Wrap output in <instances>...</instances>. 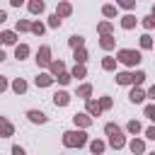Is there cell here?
<instances>
[{
    "instance_id": "36",
    "label": "cell",
    "mask_w": 155,
    "mask_h": 155,
    "mask_svg": "<svg viewBox=\"0 0 155 155\" xmlns=\"http://www.w3.org/2000/svg\"><path fill=\"white\" fill-rule=\"evenodd\" d=\"M73 75H75V78H82V75H85V70H82V68H75V73H73Z\"/></svg>"
},
{
    "instance_id": "13",
    "label": "cell",
    "mask_w": 155,
    "mask_h": 155,
    "mask_svg": "<svg viewBox=\"0 0 155 155\" xmlns=\"http://www.w3.org/2000/svg\"><path fill=\"white\" fill-rule=\"evenodd\" d=\"M12 87H15V92H24V90H27V82H24V80H15Z\"/></svg>"
},
{
    "instance_id": "32",
    "label": "cell",
    "mask_w": 155,
    "mask_h": 155,
    "mask_svg": "<svg viewBox=\"0 0 155 155\" xmlns=\"http://www.w3.org/2000/svg\"><path fill=\"white\" fill-rule=\"evenodd\" d=\"M104 68H107V70H111V68H114V61H111V58H107V61H104Z\"/></svg>"
},
{
    "instance_id": "39",
    "label": "cell",
    "mask_w": 155,
    "mask_h": 155,
    "mask_svg": "<svg viewBox=\"0 0 155 155\" xmlns=\"http://www.w3.org/2000/svg\"><path fill=\"white\" fill-rule=\"evenodd\" d=\"M5 87H7V82H5V80H2V78H0V92H2V90H5Z\"/></svg>"
},
{
    "instance_id": "5",
    "label": "cell",
    "mask_w": 155,
    "mask_h": 155,
    "mask_svg": "<svg viewBox=\"0 0 155 155\" xmlns=\"http://www.w3.org/2000/svg\"><path fill=\"white\" fill-rule=\"evenodd\" d=\"M53 102H56V104H61V107H63V104H68V102H70V97H68V94H65V92H58V94H53Z\"/></svg>"
},
{
    "instance_id": "24",
    "label": "cell",
    "mask_w": 155,
    "mask_h": 155,
    "mask_svg": "<svg viewBox=\"0 0 155 155\" xmlns=\"http://www.w3.org/2000/svg\"><path fill=\"white\" fill-rule=\"evenodd\" d=\"M153 114H155V107H153V104H148V107H145V116H148V119H155Z\"/></svg>"
},
{
    "instance_id": "17",
    "label": "cell",
    "mask_w": 155,
    "mask_h": 155,
    "mask_svg": "<svg viewBox=\"0 0 155 155\" xmlns=\"http://www.w3.org/2000/svg\"><path fill=\"white\" fill-rule=\"evenodd\" d=\"M2 41H5V44H15V34H12V31L2 34Z\"/></svg>"
},
{
    "instance_id": "21",
    "label": "cell",
    "mask_w": 155,
    "mask_h": 155,
    "mask_svg": "<svg viewBox=\"0 0 155 155\" xmlns=\"http://www.w3.org/2000/svg\"><path fill=\"white\" fill-rule=\"evenodd\" d=\"M102 46H104V48H111V46H114L111 36H104V39H102Z\"/></svg>"
},
{
    "instance_id": "3",
    "label": "cell",
    "mask_w": 155,
    "mask_h": 155,
    "mask_svg": "<svg viewBox=\"0 0 155 155\" xmlns=\"http://www.w3.org/2000/svg\"><path fill=\"white\" fill-rule=\"evenodd\" d=\"M119 61L126 63V65H136L140 61V53L138 51H119Z\"/></svg>"
},
{
    "instance_id": "22",
    "label": "cell",
    "mask_w": 155,
    "mask_h": 155,
    "mask_svg": "<svg viewBox=\"0 0 155 155\" xmlns=\"http://www.w3.org/2000/svg\"><path fill=\"white\" fill-rule=\"evenodd\" d=\"M150 44H153V41H150V36L145 34V36L140 39V46H143V48H150Z\"/></svg>"
},
{
    "instance_id": "33",
    "label": "cell",
    "mask_w": 155,
    "mask_h": 155,
    "mask_svg": "<svg viewBox=\"0 0 155 155\" xmlns=\"http://www.w3.org/2000/svg\"><path fill=\"white\" fill-rule=\"evenodd\" d=\"M80 94H82V97H87V94H90V85H85V87H80Z\"/></svg>"
},
{
    "instance_id": "15",
    "label": "cell",
    "mask_w": 155,
    "mask_h": 155,
    "mask_svg": "<svg viewBox=\"0 0 155 155\" xmlns=\"http://www.w3.org/2000/svg\"><path fill=\"white\" fill-rule=\"evenodd\" d=\"M48 82H51V78H48V75H39V78H36V85H41V87H46Z\"/></svg>"
},
{
    "instance_id": "35",
    "label": "cell",
    "mask_w": 155,
    "mask_h": 155,
    "mask_svg": "<svg viewBox=\"0 0 155 155\" xmlns=\"http://www.w3.org/2000/svg\"><path fill=\"white\" fill-rule=\"evenodd\" d=\"M63 70V63H53V73H61Z\"/></svg>"
},
{
    "instance_id": "31",
    "label": "cell",
    "mask_w": 155,
    "mask_h": 155,
    "mask_svg": "<svg viewBox=\"0 0 155 155\" xmlns=\"http://www.w3.org/2000/svg\"><path fill=\"white\" fill-rule=\"evenodd\" d=\"M58 24H61V19H58V15H53L51 17V27H58Z\"/></svg>"
},
{
    "instance_id": "42",
    "label": "cell",
    "mask_w": 155,
    "mask_h": 155,
    "mask_svg": "<svg viewBox=\"0 0 155 155\" xmlns=\"http://www.w3.org/2000/svg\"><path fill=\"white\" fill-rule=\"evenodd\" d=\"M0 39H2V36H0Z\"/></svg>"
},
{
    "instance_id": "9",
    "label": "cell",
    "mask_w": 155,
    "mask_h": 155,
    "mask_svg": "<svg viewBox=\"0 0 155 155\" xmlns=\"http://www.w3.org/2000/svg\"><path fill=\"white\" fill-rule=\"evenodd\" d=\"M90 148H92V153H94V155H99V153L104 150V143H102V140H92V145H90Z\"/></svg>"
},
{
    "instance_id": "1",
    "label": "cell",
    "mask_w": 155,
    "mask_h": 155,
    "mask_svg": "<svg viewBox=\"0 0 155 155\" xmlns=\"http://www.w3.org/2000/svg\"><path fill=\"white\" fill-rule=\"evenodd\" d=\"M85 140H87V136L82 133V131H68L65 136H63V143L65 145H70V148H80V145H85Z\"/></svg>"
},
{
    "instance_id": "8",
    "label": "cell",
    "mask_w": 155,
    "mask_h": 155,
    "mask_svg": "<svg viewBox=\"0 0 155 155\" xmlns=\"http://www.w3.org/2000/svg\"><path fill=\"white\" fill-rule=\"evenodd\" d=\"M143 99H145L143 90H133V92H131V102H143Z\"/></svg>"
},
{
    "instance_id": "40",
    "label": "cell",
    "mask_w": 155,
    "mask_h": 155,
    "mask_svg": "<svg viewBox=\"0 0 155 155\" xmlns=\"http://www.w3.org/2000/svg\"><path fill=\"white\" fill-rule=\"evenodd\" d=\"M5 19H7V15H5V12H0V24H2Z\"/></svg>"
},
{
    "instance_id": "11",
    "label": "cell",
    "mask_w": 155,
    "mask_h": 155,
    "mask_svg": "<svg viewBox=\"0 0 155 155\" xmlns=\"http://www.w3.org/2000/svg\"><path fill=\"white\" fill-rule=\"evenodd\" d=\"M121 24H124V27H126V29H131V27H133V24H136V17H131V15H126V17H124V22H121Z\"/></svg>"
},
{
    "instance_id": "25",
    "label": "cell",
    "mask_w": 155,
    "mask_h": 155,
    "mask_svg": "<svg viewBox=\"0 0 155 155\" xmlns=\"http://www.w3.org/2000/svg\"><path fill=\"white\" fill-rule=\"evenodd\" d=\"M75 124H82V126H87V124H90V119L80 114V116H75Z\"/></svg>"
},
{
    "instance_id": "4",
    "label": "cell",
    "mask_w": 155,
    "mask_h": 155,
    "mask_svg": "<svg viewBox=\"0 0 155 155\" xmlns=\"http://www.w3.org/2000/svg\"><path fill=\"white\" fill-rule=\"evenodd\" d=\"M27 116H29V121H34V124H44V121H46V114H44V111H36V109H31Z\"/></svg>"
},
{
    "instance_id": "12",
    "label": "cell",
    "mask_w": 155,
    "mask_h": 155,
    "mask_svg": "<svg viewBox=\"0 0 155 155\" xmlns=\"http://www.w3.org/2000/svg\"><path fill=\"white\" fill-rule=\"evenodd\" d=\"M39 63H48V48H41L39 51V58H36Z\"/></svg>"
},
{
    "instance_id": "34",
    "label": "cell",
    "mask_w": 155,
    "mask_h": 155,
    "mask_svg": "<svg viewBox=\"0 0 155 155\" xmlns=\"http://www.w3.org/2000/svg\"><path fill=\"white\" fill-rule=\"evenodd\" d=\"M12 155H24V150H22L19 145H15V148H12Z\"/></svg>"
},
{
    "instance_id": "7",
    "label": "cell",
    "mask_w": 155,
    "mask_h": 155,
    "mask_svg": "<svg viewBox=\"0 0 155 155\" xmlns=\"http://www.w3.org/2000/svg\"><path fill=\"white\" fill-rule=\"evenodd\" d=\"M0 133H2V136H10V133H12V126H10L2 116H0Z\"/></svg>"
},
{
    "instance_id": "28",
    "label": "cell",
    "mask_w": 155,
    "mask_h": 155,
    "mask_svg": "<svg viewBox=\"0 0 155 155\" xmlns=\"http://www.w3.org/2000/svg\"><path fill=\"white\" fill-rule=\"evenodd\" d=\"M58 12H61V15H68V12H70V5H61Z\"/></svg>"
},
{
    "instance_id": "27",
    "label": "cell",
    "mask_w": 155,
    "mask_h": 155,
    "mask_svg": "<svg viewBox=\"0 0 155 155\" xmlns=\"http://www.w3.org/2000/svg\"><path fill=\"white\" fill-rule=\"evenodd\" d=\"M143 24H145V29H153V24H155V22H153V17H145V19H143Z\"/></svg>"
},
{
    "instance_id": "38",
    "label": "cell",
    "mask_w": 155,
    "mask_h": 155,
    "mask_svg": "<svg viewBox=\"0 0 155 155\" xmlns=\"http://www.w3.org/2000/svg\"><path fill=\"white\" fill-rule=\"evenodd\" d=\"M10 2H12V5H15V7H19V5H22V2H24V0H10Z\"/></svg>"
},
{
    "instance_id": "26",
    "label": "cell",
    "mask_w": 155,
    "mask_h": 155,
    "mask_svg": "<svg viewBox=\"0 0 155 155\" xmlns=\"http://www.w3.org/2000/svg\"><path fill=\"white\" fill-rule=\"evenodd\" d=\"M104 15H107V17H114V15H116V10H114L111 5H107V7H104Z\"/></svg>"
},
{
    "instance_id": "37",
    "label": "cell",
    "mask_w": 155,
    "mask_h": 155,
    "mask_svg": "<svg viewBox=\"0 0 155 155\" xmlns=\"http://www.w3.org/2000/svg\"><path fill=\"white\" fill-rule=\"evenodd\" d=\"M145 138H155V128H148L145 131Z\"/></svg>"
},
{
    "instance_id": "19",
    "label": "cell",
    "mask_w": 155,
    "mask_h": 155,
    "mask_svg": "<svg viewBox=\"0 0 155 155\" xmlns=\"http://www.w3.org/2000/svg\"><path fill=\"white\" fill-rule=\"evenodd\" d=\"M128 131H131V133H138V131H140V124H138V121H131V124H128Z\"/></svg>"
},
{
    "instance_id": "6",
    "label": "cell",
    "mask_w": 155,
    "mask_h": 155,
    "mask_svg": "<svg viewBox=\"0 0 155 155\" xmlns=\"http://www.w3.org/2000/svg\"><path fill=\"white\" fill-rule=\"evenodd\" d=\"M116 82H119V85H128V82H133V75L121 73V75H116Z\"/></svg>"
},
{
    "instance_id": "30",
    "label": "cell",
    "mask_w": 155,
    "mask_h": 155,
    "mask_svg": "<svg viewBox=\"0 0 155 155\" xmlns=\"http://www.w3.org/2000/svg\"><path fill=\"white\" fill-rule=\"evenodd\" d=\"M121 7H133V0H119Z\"/></svg>"
},
{
    "instance_id": "29",
    "label": "cell",
    "mask_w": 155,
    "mask_h": 155,
    "mask_svg": "<svg viewBox=\"0 0 155 155\" xmlns=\"http://www.w3.org/2000/svg\"><path fill=\"white\" fill-rule=\"evenodd\" d=\"M75 61L82 63V61H85V51H75Z\"/></svg>"
},
{
    "instance_id": "10",
    "label": "cell",
    "mask_w": 155,
    "mask_h": 155,
    "mask_svg": "<svg viewBox=\"0 0 155 155\" xmlns=\"http://www.w3.org/2000/svg\"><path fill=\"white\" fill-rule=\"evenodd\" d=\"M29 10H31V12H41V10H44V2H41V0H31V2H29Z\"/></svg>"
},
{
    "instance_id": "16",
    "label": "cell",
    "mask_w": 155,
    "mask_h": 155,
    "mask_svg": "<svg viewBox=\"0 0 155 155\" xmlns=\"http://www.w3.org/2000/svg\"><path fill=\"white\" fill-rule=\"evenodd\" d=\"M143 80H145V73H143V70H138V73L133 75V82H136V85H140Z\"/></svg>"
},
{
    "instance_id": "20",
    "label": "cell",
    "mask_w": 155,
    "mask_h": 155,
    "mask_svg": "<svg viewBox=\"0 0 155 155\" xmlns=\"http://www.w3.org/2000/svg\"><path fill=\"white\" fill-rule=\"evenodd\" d=\"M70 46H82V36H70Z\"/></svg>"
},
{
    "instance_id": "18",
    "label": "cell",
    "mask_w": 155,
    "mask_h": 155,
    "mask_svg": "<svg viewBox=\"0 0 155 155\" xmlns=\"http://www.w3.org/2000/svg\"><path fill=\"white\" fill-rule=\"evenodd\" d=\"M87 109H90V114H99V104H97V102H90Z\"/></svg>"
},
{
    "instance_id": "41",
    "label": "cell",
    "mask_w": 155,
    "mask_h": 155,
    "mask_svg": "<svg viewBox=\"0 0 155 155\" xmlns=\"http://www.w3.org/2000/svg\"><path fill=\"white\" fill-rule=\"evenodd\" d=\"M2 58H5V53H2V51H0V61H2Z\"/></svg>"
},
{
    "instance_id": "2",
    "label": "cell",
    "mask_w": 155,
    "mask_h": 155,
    "mask_svg": "<svg viewBox=\"0 0 155 155\" xmlns=\"http://www.w3.org/2000/svg\"><path fill=\"white\" fill-rule=\"evenodd\" d=\"M107 133H109V143L114 145V148H124V136H121V128L119 126H114V124H107Z\"/></svg>"
},
{
    "instance_id": "23",
    "label": "cell",
    "mask_w": 155,
    "mask_h": 155,
    "mask_svg": "<svg viewBox=\"0 0 155 155\" xmlns=\"http://www.w3.org/2000/svg\"><path fill=\"white\" fill-rule=\"evenodd\" d=\"M27 51H29L27 46H17V58H24V56H27Z\"/></svg>"
},
{
    "instance_id": "14",
    "label": "cell",
    "mask_w": 155,
    "mask_h": 155,
    "mask_svg": "<svg viewBox=\"0 0 155 155\" xmlns=\"http://www.w3.org/2000/svg\"><path fill=\"white\" fill-rule=\"evenodd\" d=\"M131 150L133 153H143V140H131Z\"/></svg>"
}]
</instances>
